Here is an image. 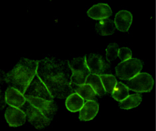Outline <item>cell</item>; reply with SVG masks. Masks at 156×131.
<instances>
[{"mask_svg":"<svg viewBox=\"0 0 156 131\" xmlns=\"http://www.w3.org/2000/svg\"><path fill=\"white\" fill-rule=\"evenodd\" d=\"M143 68L142 62L137 58H131L121 61L116 67V76L121 80L128 81L141 73Z\"/></svg>","mask_w":156,"mask_h":131,"instance_id":"cell-3","label":"cell"},{"mask_svg":"<svg viewBox=\"0 0 156 131\" xmlns=\"http://www.w3.org/2000/svg\"><path fill=\"white\" fill-rule=\"evenodd\" d=\"M25 96L29 95L36 97H40L44 99L53 100V96L51 95L49 89L47 88L44 82L40 77L36 75L35 77L29 84L24 93Z\"/></svg>","mask_w":156,"mask_h":131,"instance_id":"cell-5","label":"cell"},{"mask_svg":"<svg viewBox=\"0 0 156 131\" xmlns=\"http://www.w3.org/2000/svg\"><path fill=\"white\" fill-rule=\"evenodd\" d=\"M120 49L116 43H111L106 49V56L107 61L109 63L113 62L118 57V50Z\"/></svg>","mask_w":156,"mask_h":131,"instance_id":"cell-22","label":"cell"},{"mask_svg":"<svg viewBox=\"0 0 156 131\" xmlns=\"http://www.w3.org/2000/svg\"><path fill=\"white\" fill-rule=\"evenodd\" d=\"M99 111V104L94 100H87L79 111V119L81 121H90L93 120Z\"/></svg>","mask_w":156,"mask_h":131,"instance_id":"cell-13","label":"cell"},{"mask_svg":"<svg viewBox=\"0 0 156 131\" xmlns=\"http://www.w3.org/2000/svg\"><path fill=\"white\" fill-rule=\"evenodd\" d=\"M85 57V61L90 73L96 75L103 74L106 70V63L101 56L97 54H88Z\"/></svg>","mask_w":156,"mask_h":131,"instance_id":"cell-11","label":"cell"},{"mask_svg":"<svg viewBox=\"0 0 156 131\" xmlns=\"http://www.w3.org/2000/svg\"><path fill=\"white\" fill-rule=\"evenodd\" d=\"M84 99L76 93H73L66 98V109L71 113H77L80 111L84 104Z\"/></svg>","mask_w":156,"mask_h":131,"instance_id":"cell-14","label":"cell"},{"mask_svg":"<svg viewBox=\"0 0 156 131\" xmlns=\"http://www.w3.org/2000/svg\"><path fill=\"white\" fill-rule=\"evenodd\" d=\"M5 101L11 107L21 108L23 107L27 99L23 93L12 86H9L5 92Z\"/></svg>","mask_w":156,"mask_h":131,"instance_id":"cell-9","label":"cell"},{"mask_svg":"<svg viewBox=\"0 0 156 131\" xmlns=\"http://www.w3.org/2000/svg\"><path fill=\"white\" fill-rule=\"evenodd\" d=\"M142 101V97L139 93L129 95L125 99L119 102V107L121 109L129 110L138 107Z\"/></svg>","mask_w":156,"mask_h":131,"instance_id":"cell-17","label":"cell"},{"mask_svg":"<svg viewBox=\"0 0 156 131\" xmlns=\"http://www.w3.org/2000/svg\"><path fill=\"white\" fill-rule=\"evenodd\" d=\"M86 83L90 85L91 87L94 90L96 95L99 96H102L105 95L106 91L104 89L103 85L102 83L101 78L98 75H96L93 73H90L87 78Z\"/></svg>","mask_w":156,"mask_h":131,"instance_id":"cell-18","label":"cell"},{"mask_svg":"<svg viewBox=\"0 0 156 131\" xmlns=\"http://www.w3.org/2000/svg\"><path fill=\"white\" fill-rule=\"evenodd\" d=\"M26 115L29 122L37 129L44 128L49 125L51 122V119L47 117L41 111L33 106L30 103H29L26 109Z\"/></svg>","mask_w":156,"mask_h":131,"instance_id":"cell-6","label":"cell"},{"mask_svg":"<svg viewBox=\"0 0 156 131\" xmlns=\"http://www.w3.org/2000/svg\"><path fill=\"white\" fill-rule=\"evenodd\" d=\"M5 118L11 127H19L23 125L27 119V115L20 108L9 106L7 108L5 115Z\"/></svg>","mask_w":156,"mask_h":131,"instance_id":"cell-7","label":"cell"},{"mask_svg":"<svg viewBox=\"0 0 156 131\" xmlns=\"http://www.w3.org/2000/svg\"><path fill=\"white\" fill-rule=\"evenodd\" d=\"M71 88L73 93H78L85 100H94L97 96L94 90L90 85L87 83L80 85H71Z\"/></svg>","mask_w":156,"mask_h":131,"instance_id":"cell-15","label":"cell"},{"mask_svg":"<svg viewBox=\"0 0 156 131\" xmlns=\"http://www.w3.org/2000/svg\"><path fill=\"white\" fill-rule=\"evenodd\" d=\"M72 73L68 61L51 58L39 61L37 75L46 85L53 98L63 99L73 93Z\"/></svg>","mask_w":156,"mask_h":131,"instance_id":"cell-1","label":"cell"},{"mask_svg":"<svg viewBox=\"0 0 156 131\" xmlns=\"http://www.w3.org/2000/svg\"><path fill=\"white\" fill-rule=\"evenodd\" d=\"M118 57L121 61H124L132 58V52L130 49L126 47H120L118 50Z\"/></svg>","mask_w":156,"mask_h":131,"instance_id":"cell-23","label":"cell"},{"mask_svg":"<svg viewBox=\"0 0 156 131\" xmlns=\"http://www.w3.org/2000/svg\"><path fill=\"white\" fill-rule=\"evenodd\" d=\"M39 61L23 59L4 76V81L9 86L25 93L26 89L37 72Z\"/></svg>","mask_w":156,"mask_h":131,"instance_id":"cell-2","label":"cell"},{"mask_svg":"<svg viewBox=\"0 0 156 131\" xmlns=\"http://www.w3.org/2000/svg\"><path fill=\"white\" fill-rule=\"evenodd\" d=\"M112 14L110 6L105 3H100L92 6L88 10V16L94 20H103L108 19Z\"/></svg>","mask_w":156,"mask_h":131,"instance_id":"cell-10","label":"cell"},{"mask_svg":"<svg viewBox=\"0 0 156 131\" xmlns=\"http://www.w3.org/2000/svg\"><path fill=\"white\" fill-rule=\"evenodd\" d=\"M126 85L129 90L137 93L150 92L154 87V79L147 73H140L134 77L126 81Z\"/></svg>","mask_w":156,"mask_h":131,"instance_id":"cell-4","label":"cell"},{"mask_svg":"<svg viewBox=\"0 0 156 131\" xmlns=\"http://www.w3.org/2000/svg\"><path fill=\"white\" fill-rule=\"evenodd\" d=\"M100 77L101 78L103 87L106 93H112L114 87H116L118 83L116 77L113 75L102 74L100 75Z\"/></svg>","mask_w":156,"mask_h":131,"instance_id":"cell-21","label":"cell"},{"mask_svg":"<svg viewBox=\"0 0 156 131\" xmlns=\"http://www.w3.org/2000/svg\"><path fill=\"white\" fill-rule=\"evenodd\" d=\"M114 21L110 19L100 20L96 24V30L98 35L102 36H108L112 35L115 31Z\"/></svg>","mask_w":156,"mask_h":131,"instance_id":"cell-16","label":"cell"},{"mask_svg":"<svg viewBox=\"0 0 156 131\" xmlns=\"http://www.w3.org/2000/svg\"><path fill=\"white\" fill-rule=\"evenodd\" d=\"M133 21L132 13L127 10L118 12L114 17V25L118 31L126 32L130 28Z\"/></svg>","mask_w":156,"mask_h":131,"instance_id":"cell-12","label":"cell"},{"mask_svg":"<svg viewBox=\"0 0 156 131\" xmlns=\"http://www.w3.org/2000/svg\"><path fill=\"white\" fill-rule=\"evenodd\" d=\"M68 63L72 73H90L87 67L85 57H75L68 61Z\"/></svg>","mask_w":156,"mask_h":131,"instance_id":"cell-19","label":"cell"},{"mask_svg":"<svg viewBox=\"0 0 156 131\" xmlns=\"http://www.w3.org/2000/svg\"><path fill=\"white\" fill-rule=\"evenodd\" d=\"M129 90L127 85L122 82H118L112 92V96L114 100L120 102L129 95Z\"/></svg>","mask_w":156,"mask_h":131,"instance_id":"cell-20","label":"cell"},{"mask_svg":"<svg viewBox=\"0 0 156 131\" xmlns=\"http://www.w3.org/2000/svg\"><path fill=\"white\" fill-rule=\"evenodd\" d=\"M25 98L27 101L32 104L33 106L39 108L47 117L51 118L55 112L56 111V106L53 100H49L40 97H36L29 95H26Z\"/></svg>","mask_w":156,"mask_h":131,"instance_id":"cell-8","label":"cell"}]
</instances>
